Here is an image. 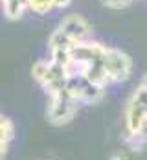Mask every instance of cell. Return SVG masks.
I'll return each mask as SVG.
<instances>
[{
  "label": "cell",
  "mask_w": 147,
  "mask_h": 160,
  "mask_svg": "<svg viewBox=\"0 0 147 160\" xmlns=\"http://www.w3.org/2000/svg\"><path fill=\"white\" fill-rule=\"evenodd\" d=\"M90 24L86 22V18L81 15H68L65 17L59 26L51 32L48 39V48L50 52L53 50H72L76 44H79L83 41H88L90 37Z\"/></svg>",
  "instance_id": "1"
},
{
  "label": "cell",
  "mask_w": 147,
  "mask_h": 160,
  "mask_svg": "<svg viewBox=\"0 0 147 160\" xmlns=\"http://www.w3.org/2000/svg\"><path fill=\"white\" fill-rule=\"evenodd\" d=\"M32 76L44 88V92L48 96H55V94L63 92L70 81V76H68L65 66L53 63L51 59L50 61H37L32 68Z\"/></svg>",
  "instance_id": "2"
},
{
  "label": "cell",
  "mask_w": 147,
  "mask_h": 160,
  "mask_svg": "<svg viewBox=\"0 0 147 160\" xmlns=\"http://www.w3.org/2000/svg\"><path fill=\"white\" fill-rule=\"evenodd\" d=\"M77 107L79 103L74 99V98L68 94V90H63L55 96H50V103H48V111H46V116H48V122L51 125H66L68 122L74 120L76 112H77Z\"/></svg>",
  "instance_id": "3"
},
{
  "label": "cell",
  "mask_w": 147,
  "mask_h": 160,
  "mask_svg": "<svg viewBox=\"0 0 147 160\" xmlns=\"http://www.w3.org/2000/svg\"><path fill=\"white\" fill-rule=\"evenodd\" d=\"M105 70L110 83H123L132 74V59L125 52L109 46L105 55Z\"/></svg>",
  "instance_id": "4"
},
{
  "label": "cell",
  "mask_w": 147,
  "mask_h": 160,
  "mask_svg": "<svg viewBox=\"0 0 147 160\" xmlns=\"http://www.w3.org/2000/svg\"><path fill=\"white\" fill-rule=\"evenodd\" d=\"M66 90H68V94L74 98L77 103H98L105 96V88L90 83L88 79H85L83 76L70 78L68 85H66Z\"/></svg>",
  "instance_id": "5"
},
{
  "label": "cell",
  "mask_w": 147,
  "mask_h": 160,
  "mask_svg": "<svg viewBox=\"0 0 147 160\" xmlns=\"http://www.w3.org/2000/svg\"><path fill=\"white\" fill-rule=\"evenodd\" d=\"M4 8V15L9 20H18L28 9V0H0Z\"/></svg>",
  "instance_id": "6"
},
{
  "label": "cell",
  "mask_w": 147,
  "mask_h": 160,
  "mask_svg": "<svg viewBox=\"0 0 147 160\" xmlns=\"http://www.w3.org/2000/svg\"><path fill=\"white\" fill-rule=\"evenodd\" d=\"M131 101H134L138 107H142L147 112V74L144 76V79L140 81L138 88L134 90V94L131 96Z\"/></svg>",
  "instance_id": "7"
},
{
  "label": "cell",
  "mask_w": 147,
  "mask_h": 160,
  "mask_svg": "<svg viewBox=\"0 0 147 160\" xmlns=\"http://www.w3.org/2000/svg\"><path fill=\"white\" fill-rule=\"evenodd\" d=\"M28 9H32L37 15H46L51 9H55L53 0H28Z\"/></svg>",
  "instance_id": "8"
},
{
  "label": "cell",
  "mask_w": 147,
  "mask_h": 160,
  "mask_svg": "<svg viewBox=\"0 0 147 160\" xmlns=\"http://www.w3.org/2000/svg\"><path fill=\"white\" fill-rule=\"evenodd\" d=\"M13 134H15L13 122H11L9 118L2 116V118H0V140H4V142H9V140L13 138Z\"/></svg>",
  "instance_id": "9"
},
{
  "label": "cell",
  "mask_w": 147,
  "mask_h": 160,
  "mask_svg": "<svg viewBox=\"0 0 147 160\" xmlns=\"http://www.w3.org/2000/svg\"><path fill=\"white\" fill-rule=\"evenodd\" d=\"M103 6L110 8V9H125L127 6H131L132 0H101Z\"/></svg>",
  "instance_id": "10"
},
{
  "label": "cell",
  "mask_w": 147,
  "mask_h": 160,
  "mask_svg": "<svg viewBox=\"0 0 147 160\" xmlns=\"http://www.w3.org/2000/svg\"><path fill=\"white\" fill-rule=\"evenodd\" d=\"M7 149H9V142H4V140H0V160L6 158V155H7Z\"/></svg>",
  "instance_id": "11"
},
{
  "label": "cell",
  "mask_w": 147,
  "mask_h": 160,
  "mask_svg": "<svg viewBox=\"0 0 147 160\" xmlns=\"http://www.w3.org/2000/svg\"><path fill=\"white\" fill-rule=\"evenodd\" d=\"M72 4V0H53V6H55V9H65Z\"/></svg>",
  "instance_id": "12"
},
{
  "label": "cell",
  "mask_w": 147,
  "mask_h": 160,
  "mask_svg": "<svg viewBox=\"0 0 147 160\" xmlns=\"http://www.w3.org/2000/svg\"><path fill=\"white\" fill-rule=\"evenodd\" d=\"M0 118H2V114H0Z\"/></svg>",
  "instance_id": "13"
}]
</instances>
